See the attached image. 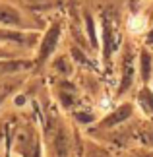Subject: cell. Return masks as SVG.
Masks as SVG:
<instances>
[{
    "mask_svg": "<svg viewBox=\"0 0 153 157\" xmlns=\"http://www.w3.org/2000/svg\"><path fill=\"white\" fill-rule=\"evenodd\" d=\"M126 27H128V31H130L132 35H140V33H143L145 29H147V20H145L143 16H138V14L130 16Z\"/></svg>",
    "mask_w": 153,
    "mask_h": 157,
    "instance_id": "6da1fadb",
    "label": "cell"
}]
</instances>
